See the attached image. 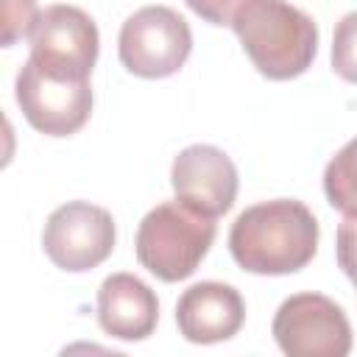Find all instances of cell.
<instances>
[{
	"instance_id": "6da1fadb",
	"label": "cell",
	"mask_w": 357,
	"mask_h": 357,
	"mask_svg": "<svg viewBox=\"0 0 357 357\" xmlns=\"http://www.w3.org/2000/svg\"><path fill=\"white\" fill-rule=\"evenodd\" d=\"M229 251L248 273H296L318 251V220L301 201L293 198L254 204L231 223Z\"/></svg>"
},
{
	"instance_id": "7a4b0ae2",
	"label": "cell",
	"mask_w": 357,
	"mask_h": 357,
	"mask_svg": "<svg viewBox=\"0 0 357 357\" xmlns=\"http://www.w3.org/2000/svg\"><path fill=\"white\" fill-rule=\"evenodd\" d=\"M231 31L251 64L271 81L298 78L318 50L312 17L287 0H245L231 17Z\"/></svg>"
},
{
	"instance_id": "3957f363",
	"label": "cell",
	"mask_w": 357,
	"mask_h": 357,
	"mask_svg": "<svg viewBox=\"0 0 357 357\" xmlns=\"http://www.w3.org/2000/svg\"><path fill=\"white\" fill-rule=\"evenodd\" d=\"M215 218L176 198L153 206L139 220L134 251L139 265L156 279L181 282L195 273L209 245L215 243Z\"/></svg>"
},
{
	"instance_id": "277c9868",
	"label": "cell",
	"mask_w": 357,
	"mask_h": 357,
	"mask_svg": "<svg viewBox=\"0 0 357 357\" xmlns=\"http://www.w3.org/2000/svg\"><path fill=\"white\" fill-rule=\"evenodd\" d=\"M192 50L187 20L167 6H145L134 11L117 36L120 64L139 78H167L184 67Z\"/></svg>"
},
{
	"instance_id": "5b68a950",
	"label": "cell",
	"mask_w": 357,
	"mask_h": 357,
	"mask_svg": "<svg viewBox=\"0 0 357 357\" xmlns=\"http://www.w3.org/2000/svg\"><path fill=\"white\" fill-rule=\"evenodd\" d=\"M17 103L36 131L47 137H70L89 120V78L61 75L28 59L17 73Z\"/></svg>"
},
{
	"instance_id": "8992f818",
	"label": "cell",
	"mask_w": 357,
	"mask_h": 357,
	"mask_svg": "<svg viewBox=\"0 0 357 357\" xmlns=\"http://www.w3.org/2000/svg\"><path fill=\"white\" fill-rule=\"evenodd\" d=\"M273 337L290 357H346L351 324L346 312L321 293H296L273 315Z\"/></svg>"
},
{
	"instance_id": "52a82bcc",
	"label": "cell",
	"mask_w": 357,
	"mask_h": 357,
	"mask_svg": "<svg viewBox=\"0 0 357 357\" xmlns=\"http://www.w3.org/2000/svg\"><path fill=\"white\" fill-rule=\"evenodd\" d=\"M114 220L103 206L89 201H70L45 223L42 248L47 259L70 273L98 268L114 248Z\"/></svg>"
},
{
	"instance_id": "ba28073f",
	"label": "cell",
	"mask_w": 357,
	"mask_h": 357,
	"mask_svg": "<svg viewBox=\"0 0 357 357\" xmlns=\"http://www.w3.org/2000/svg\"><path fill=\"white\" fill-rule=\"evenodd\" d=\"M98 28L92 17L75 6H47L31 31V56L39 67L89 78L98 61Z\"/></svg>"
},
{
	"instance_id": "9c48e42d",
	"label": "cell",
	"mask_w": 357,
	"mask_h": 357,
	"mask_svg": "<svg viewBox=\"0 0 357 357\" xmlns=\"http://www.w3.org/2000/svg\"><path fill=\"white\" fill-rule=\"evenodd\" d=\"M170 184L178 201L218 218L231 209L237 198V167L215 145L184 148L170 167Z\"/></svg>"
},
{
	"instance_id": "30bf717a",
	"label": "cell",
	"mask_w": 357,
	"mask_h": 357,
	"mask_svg": "<svg viewBox=\"0 0 357 357\" xmlns=\"http://www.w3.org/2000/svg\"><path fill=\"white\" fill-rule=\"evenodd\" d=\"M245 321L243 296L223 282H198L178 296L176 324L190 343H220L240 332Z\"/></svg>"
},
{
	"instance_id": "8fae6325",
	"label": "cell",
	"mask_w": 357,
	"mask_h": 357,
	"mask_svg": "<svg viewBox=\"0 0 357 357\" xmlns=\"http://www.w3.org/2000/svg\"><path fill=\"white\" fill-rule=\"evenodd\" d=\"M159 321L156 293L134 273H112L98 287V324L117 340H145Z\"/></svg>"
},
{
	"instance_id": "7c38bea8",
	"label": "cell",
	"mask_w": 357,
	"mask_h": 357,
	"mask_svg": "<svg viewBox=\"0 0 357 357\" xmlns=\"http://www.w3.org/2000/svg\"><path fill=\"white\" fill-rule=\"evenodd\" d=\"M324 192L337 212L357 215V137L329 159L324 170Z\"/></svg>"
},
{
	"instance_id": "4fadbf2b",
	"label": "cell",
	"mask_w": 357,
	"mask_h": 357,
	"mask_svg": "<svg viewBox=\"0 0 357 357\" xmlns=\"http://www.w3.org/2000/svg\"><path fill=\"white\" fill-rule=\"evenodd\" d=\"M332 70L349 81L357 84V11L346 14L332 33Z\"/></svg>"
},
{
	"instance_id": "5bb4252c",
	"label": "cell",
	"mask_w": 357,
	"mask_h": 357,
	"mask_svg": "<svg viewBox=\"0 0 357 357\" xmlns=\"http://www.w3.org/2000/svg\"><path fill=\"white\" fill-rule=\"evenodd\" d=\"M39 14L36 0H3V45L11 47L17 39L31 36Z\"/></svg>"
},
{
	"instance_id": "9a60e30c",
	"label": "cell",
	"mask_w": 357,
	"mask_h": 357,
	"mask_svg": "<svg viewBox=\"0 0 357 357\" xmlns=\"http://www.w3.org/2000/svg\"><path fill=\"white\" fill-rule=\"evenodd\" d=\"M335 254H337L340 271L357 284V215H346L343 223L337 226Z\"/></svg>"
},
{
	"instance_id": "2e32d148",
	"label": "cell",
	"mask_w": 357,
	"mask_h": 357,
	"mask_svg": "<svg viewBox=\"0 0 357 357\" xmlns=\"http://www.w3.org/2000/svg\"><path fill=\"white\" fill-rule=\"evenodd\" d=\"M201 20L212 22V25H231L234 11L245 3V0H184Z\"/></svg>"
}]
</instances>
